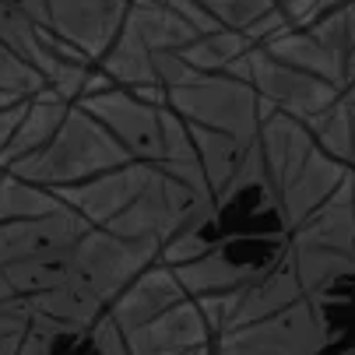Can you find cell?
Here are the masks:
<instances>
[{
  "mask_svg": "<svg viewBox=\"0 0 355 355\" xmlns=\"http://www.w3.org/2000/svg\"><path fill=\"white\" fill-rule=\"evenodd\" d=\"M345 103H348V98H345ZM348 110H352V155H348V169L355 173V106L348 103Z\"/></svg>",
  "mask_w": 355,
  "mask_h": 355,
  "instance_id": "4dcf8cb0",
  "label": "cell"
},
{
  "mask_svg": "<svg viewBox=\"0 0 355 355\" xmlns=\"http://www.w3.org/2000/svg\"><path fill=\"white\" fill-rule=\"evenodd\" d=\"M299 299H306V295H302V285L295 278V268L288 261V253H282V261L268 275H261L257 282H250V285H243L239 292L229 295V310H225V327L222 331L275 317V313L295 306Z\"/></svg>",
  "mask_w": 355,
  "mask_h": 355,
  "instance_id": "7c38bea8",
  "label": "cell"
},
{
  "mask_svg": "<svg viewBox=\"0 0 355 355\" xmlns=\"http://www.w3.org/2000/svg\"><path fill=\"white\" fill-rule=\"evenodd\" d=\"M98 71H103L116 88H144V85H159L155 74V53L141 42V35L123 21V28L116 32L113 46L98 60Z\"/></svg>",
  "mask_w": 355,
  "mask_h": 355,
  "instance_id": "e0dca14e",
  "label": "cell"
},
{
  "mask_svg": "<svg viewBox=\"0 0 355 355\" xmlns=\"http://www.w3.org/2000/svg\"><path fill=\"white\" fill-rule=\"evenodd\" d=\"M127 162H134V159L113 141V134L81 106H71V113L64 116L60 130L49 137V144L32 151L28 159L11 162L8 173H15L18 180L35 183L49 193H60L67 187H78L98 173H110Z\"/></svg>",
  "mask_w": 355,
  "mask_h": 355,
  "instance_id": "7a4b0ae2",
  "label": "cell"
},
{
  "mask_svg": "<svg viewBox=\"0 0 355 355\" xmlns=\"http://www.w3.org/2000/svg\"><path fill=\"white\" fill-rule=\"evenodd\" d=\"M15 103H21V98H15V95H8V92H0V110H4V106H15Z\"/></svg>",
  "mask_w": 355,
  "mask_h": 355,
  "instance_id": "1f68e13d",
  "label": "cell"
},
{
  "mask_svg": "<svg viewBox=\"0 0 355 355\" xmlns=\"http://www.w3.org/2000/svg\"><path fill=\"white\" fill-rule=\"evenodd\" d=\"M166 8H169V11H176V15H180V18H183L193 32H200V35H205V32H215V28H222V25H218V21H215V18L205 11V8L197 4V0H166Z\"/></svg>",
  "mask_w": 355,
  "mask_h": 355,
  "instance_id": "f1b7e54d",
  "label": "cell"
},
{
  "mask_svg": "<svg viewBox=\"0 0 355 355\" xmlns=\"http://www.w3.org/2000/svg\"><path fill=\"white\" fill-rule=\"evenodd\" d=\"M25 103H28V98H21V103L0 110V155L8 151V144H11V137H15V130H18L21 116H25Z\"/></svg>",
  "mask_w": 355,
  "mask_h": 355,
  "instance_id": "f546056e",
  "label": "cell"
},
{
  "mask_svg": "<svg viewBox=\"0 0 355 355\" xmlns=\"http://www.w3.org/2000/svg\"><path fill=\"white\" fill-rule=\"evenodd\" d=\"M246 81L261 95L264 106H271L278 113H288L299 123L317 120L324 110H331L345 95L341 88H334L324 78H313V74L299 71V67H288V64L275 60L261 46H253L246 53Z\"/></svg>",
  "mask_w": 355,
  "mask_h": 355,
  "instance_id": "5b68a950",
  "label": "cell"
},
{
  "mask_svg": "<svg viewBox=\"0 0 355 355\" xmlns=\"http://www.w3.org/2000/svg\"><path fill=\"white\" fill-rule=\"evenodd\" d=\"M222 28H236V32H250L261 18H268L278 4L275 0H197Z\"/></svg>",
  "mask_w": 355,
  "mask_h": 355,
  "instance_id": "484cf974",
  "label": "cell"
},
{
  "mask_svg": "<svg viewBox=\"0 0 355 355\" xmlns=\"http://www.w3.org/2000/svg\"><path fill=\"white\" fill-rule=\"evenodd\" d=\"M71 106L74 103H67V98H60L57 92H49V88H42L39 95H32L28 103H25V116H21V123H18L8 151L0 155V162L11 166L18 159H28L32 151H39L42 144H49V137L60 130V123L71 113Z\"/></svg>",
  "mask_w": 355,
  "mask_h": 355,
  "instance_id": "9a60e30c",
  "label": "cell"
},
{
  "mask_svg": "<svg viewBox=\"0 0 355 355\" xmlns=\"http://www.w3.org/2000/svg\"><path fill=\"white\" fill-rule=\"evenodd\" d=\"M28 324H32V306L25 299L0 302V355H18Z\"/></svg>",
  "mask_w": 355,
  "mask_h": 355,
  "instance_id": "83f0119b",
  "label": "cell"
},
{
  "mask_svg": "<svg viewBox=\"0 0 355 355\" xmlns=\"http://www.w3.org/2000/svg\"><path fill=\"white\" fill-rule=\"evenodd\" d=\"M352 4H355V0H352Z\"/></svg>",
  "mask_w": 355,
  "mask_h": 355,
  "instance_id": "8d00e7d4",
  "label": "cell"
},
{
  "mask_svg": "<svg viewBox=\"0 0 355 355\" xmlns=\"http://www.w3.org/2000/svg\"><path fill=\"white\" fill-rule=\"evenodd\" d=\"M60 208V197L49 193L35 183L18 180L15 173L0 176V225L8 222H25V218H42Z\"/></svg>",
  "mask_w": 355,
  "mask_h": 355,
  "instance_id": "44dd1931",
  "label": "cell"
},
{
  "mask_svg": "<svg viewBox=\"0 0 355 355\" xmlns=\"http://www.w3.org/2000/svg\"><path fill=\"white\" fill-rule=\"evenodd\" d=\"M205 355H211V352H205Z\"/></svg>",
  "mask_w": 355,
  "mask_h": 355,
  "instance_id": "d590c367",
  "label": "cell"
},
{
  "mask_svg": "<svg viewBox=\"0 0 355 355\" xmlns=\"http://www.w3.org/2000/svg\"><path fill=\"white\" fill-rule=\"evenodd\" d=\"M127 25L141 35L151 53H176L193 35H200L176 11H169L166 4H151V0H134L127 11Z\"/></svg>",
  "mask_w": 355,
  "mask_h": 355,
  "instance_id": "d6986e66",
  "label": "cell"
},
{
  "mask_svg": "<svg viewBox=\"0 0 355 355\" xmlns=\"http://www.w3.org/2000/svg\"><path fill=\"white\" fill-rule=\"evenodd\" d=\"M151 4H166V0H151Z\"/></svg>",
  "mask_w": 355,
  "mask_h": 355,
  "instance_id": "e575fe53",
  "label": "cell"
},
{
  "mask_svg": "<svg viewBox=\"0 0 355 355\" xmlns=\"http://www.w3.org/2000/svg\"><path fill=\"white\" fill-rule=\"evenodd\" d=\"M151 176V166L148 162H127V166H116L110 173H98L78 187H67L60 190V205H67L71 211H78L88 225L103 229L110 225L123 208H130V200L144 190Z\"/></svg>",
  "mask_w": 355,
  "mask_h": 355,
  "instance_id": "9c48e42d",
  "label": "cell"
},
{
  "mask_svg": "<svg viewBox=\"0 0 355 355\" xmlns=\"http://www.w3.org/2000/svg\"><path fill=\"white\" fill-rule=\"evenodd\" d=\"M190 127V123H187ZM190 137H193V148H197V159H200V169H205V180H208V190L211 197H218L243 169L246 155L253 144H243L236 141L232 134H222V130H208V127H190Z\"/></svg>",
  "mask_w": 355,
  "mask_h": 355,
  "instance_id": "ac0fdd59",
  "label": "cell"
},
{
  "mask_svg": "<svg viewBox=\"0 0 355 355\" xmlns=\"http://www.w3.org/2000/svg\"><path fill=\"white\" fill-rule=\"evenodd\" d=\"M331 320L324 299H299L295 306L229 327L211 341V355H327Z\"/></svg>",
  "mask_w": 355,
  "mask_h": 355,
  "instance_id": "3957f363",
  "label": "cell"
},
{
  "mask_svg": "<svg viewBox=\"0 0 355 355\" xmlns=\"http://www.w3.org/2000/svg\"><path fill=\"white\" fill-rule=\"evenodd\" d=\"M0 46L15 49L18 57H25V60L39 71V64H42L39 25L15 4V0H0Z\"/></svg>",
  "mask_w": 355,
  "mask_h": 355,
  "instance_id": "cb8c5ba5",
  "label": "cell"
},
{
  "mask_svg": "<svg viewBox=\"0 0 355 355\" xmlns=\"http://www.w3.org/2000/svg\"><path fill=\"white\" fill-rule=\"evenodd\" d=\"M288 239L324 246V250H338V253H352L355 257V200H352L348 176Z\"/></svg>",
  "mask_w": 355,
  "mask_h": 355,
  "instance_id": "5bb4252c",
  "label": "cell"
},
{
  "mask_svg": "<svg viewBox=\"0 0 355 355\" xmlns=\"http://www.w3.org/2000/svg\"><path fill=\"white\" fill-rule=\"evenodd\" d=\"M275 4H278V8H285V4H292V0H275Z\"/></svg>",
  "mask_w": 355,
  "mask_h": 355,
  "instance_id": "d6a6232c",
  "label": "cell"
},
{
  "mask_svg": "<svg viewBox=\"0 0 355 355\" xmlns=\"http://www.w3.org/2000/svg\"><path fill=\"white\" fill-rule=\"evenodd\" d=\"M46 88V78L15 49L0 46V92H8L15 98H32Z\"/></svg>",
  "mask_w": 355,
  "mask_h": 355,
  "instance_id": "4316f807",
  "label": "cell"
},
{
  "mask_svg": "<svg viewBox=\"0 0 355 355\" xmlns=\"http://www.w3.org/2000/svg\"><path fill=\"white\" fill-rule=\"evenodd\" d=\"M253 49V42L236 32V28H215V32H205V35H193L183 49H176L180 60L190 67V71H200V74H225L239 57H246Z\"/></svg>",
  "mask_w": 355,
  "mask_h": 355,
  "instance_id": "ffe728a7",
  "label": "cell"
},
{
  "mask_svg": "<svg viewBox=\"0 0 355 355\" xmlns=\"http://www.w3.org/2000/svg\"><path fill=\"white\" fill-rule=\"evenodd\" d=\"M264 53H271L275 60L288 64V67H299V71H306L313 78H324L331 81L334 88H348V67L331 53V49H324L306 28H288L282 35H275L271 42L261 46Z\"/></svg>",
  "mask_w": 355,
  "mask_h": 355,
  "instance_id": "2e32d148",
  "label": "cell"
},
{
  "mask_svg": "<svg viewBox=\"0 0 355 355\" xmlns=\"http://www.w3.org/2000/svg\"><path fill=\"white\" fill-rule=\"evenodd\" d=\"M183 299H187V292H183L176 271L169 264L155 261L110 302L106 317L116 324L120 334H130V331L151 324L155 317H162L166 310H173L176 302H183Z\"/></svg>",
  "mask_w": 355,
  "mask_h": 355,
  "instance_id": "30bf717a",
  "label": "cell"
},
{
  "mask_svg": "<svg viewBox=\"0 0 355 355\" xmlns=\"http://www.w3.org/2000/svg\"><path fill=\"white\" fill-rule=\"evenodd\" d=\"M352 85H355V81H352Z\"/></svg>",
  "mask_w": 355,
  "mask_h": 355,
  "instance_id": "74e56055",
  "label": "cell"
},
{
  "mask_svg": "<svg viewBox=\"0 0 355 355\" xmlns=\"http://www.w3.org/2000/svg\"><path fill=\"white\" fill-rule=\"evenodd\" d=\"M85 229H92V225L67 205H60L53 215H42V218L0 225V275L28 257H39V253L67 250Z\"/></svg>",
  "mask_w": 355,
  "mask_h": 355,
  "instance_id": "8fae6325",
  "label": "cell"
},
{
  "mask_svg": "<svg viewBox=\"0 0 355 355\" xmlns=\"http://www.w3.org/2000/svg\"><path fill=\"white\" fill-rule=\"evenodd\" d=\"M345 176H348V166L338 162L334 155H327L320 144L310 151V159L299 169V176L278 193V208H282V222H285L288 236L345 183Z\"/></svg>",
  "mask_w": 355,
  "mask_h": 355,
  "instance_id": "4fadbf2b",
  "label": "cell"
},
{
  "mask_svg": "<svg viewBox=\"0 0 355 355\" xmlns=\"http://www.w3.org/2000/svg\"><path fill=\"white\" fill-rule=\"evenodd\" d=\"M155 74L166 88V106L190 127H208L232 134L243 144L257 141L261 130V95L250 81L232 74L190 71L180 53H155Z\"/></svg>",
  "mask_w": 355,
  "mask_h": 355,
  "instance_id": "6da1fadb",
  "label": "cell"
},
{
  "mask_svg": "<svg viewBox=\"0 0 355 355\" xmlns=\"http://www.w3.org/2000/svg\"><path fill=\"white\" fill-rule=\"evenodd\" d=\"M324 49H331V53L348 67L352 64V53H355V4L352 0H345V4L331 8L324 18H317L310 28H306Z\"/></svg>",
  "mask_w": 355,
  "mask_h": 355,
  "instance_id": "603a6c76",
  "label": "cell"
},
{
  "mask_svg": "<svg viewBox=\"0 0 355 355\" xmlns=\"http://www.w3.org/2000/svg\"><path fill=\"white\" fill-rule=\"evenodd\" d=\"M134 0H46V28L92 64L103 60Z\"/></svg>",
  "mask_w": 355,
  "mask_h": 355,
  "instance_id": "52a82bcc",
  "label": "cell"
},
{
  "mask_svg": "<svg viewBox=\"0 0 355 355\" xmlns=\"http://www.w3.org/2000/svg\"><path fill=\"white\" fill-rule=\"evenodd\" d=\"M4 173H8V166H4V162H0V176H4Z\"/></svg>",
  "mask_w": 355,
  "mask_h": 355,
  "instance_id": "836d02e7",
  "label": "cell"
},
{
  "mask_svg": "<svg viewBox=\"0 0 355 355\" xmlns=\"http://www.w3.org/2000/svg\"><path fill=\"white\" fill-rule=\"evenodd\" d=\"M85 113H92L98 123H103L113 141L127 151L134 162H148V166H159L162 162V110L166 106H148L127 88H106V92H95L88 98H81Z\"/></svg>",
  "mask_w": 355,
  "mask_h": 355,
  "instance_id": "8992f818",
  "label": "cell"
},
{
  "mask_svg": "<svg viewBox=\"0 0 355 355\" xmlns=\"http://www.w3.org/2000/svg\"><path fill=\"white\" fill-rule=\"evenodd\" d=\"M162 246L148 239H123L110 229H85L71 246V278L81 282L103 306L144 271L159 261Z\"/></svg>",
  "mask_w": 355,
  "mask_h": 355,
  "instance_id": "277c9868",
  "label": "cell"
},
{
  "mask_svg": "<svg viewBox=\"0 0 355 355\" xmlns=\"http://www.w3.org/2000/svg\"><path fill=\"white\" fill-rule=\"evenodd\" d=\"M306 127H310L313 141L327 151V155H334L338 162L348 166V155H352V110L345 103V95L331 110H324L317 120H310Z\"/></svg>",
  "mask_w": 355,
  "mask_h": 355,
  "instance_id": "d4e9b609",
  "label": "cell"
},
{
  "mask_svg": "<svg viewBox=\"0 0 355 355\" xmlns=\"http://www.w3.org/2000/svg\"><path fill=\"white\" fill-rule=\"evenodd\" d=\"M127 355H205L211 352L215 331L208 327L197 299H183L151 324L123 334Z\"/></svg>",
  "mask_w": 355,
  "mask_h": 355,
  "instance_id": "ba28073f",
  "label": "cell"
},
{
  "mask_svg": "<svg viewBox=\"0 0 355 355\" xmlns=\"http://www.w3.org/2000/svg\"><path fill=\"white\" fill-rule=\"evenodd\" d=\"M85 334H88V327H74V324H64L53 317L32 313V324L25 331L18 355H78Z\"/></svg>",
  "mask_w": 355,
  "mask_h": 355,
  "instance_id": "7402d4cb",
  "label": "cell"
}]
</instances>
